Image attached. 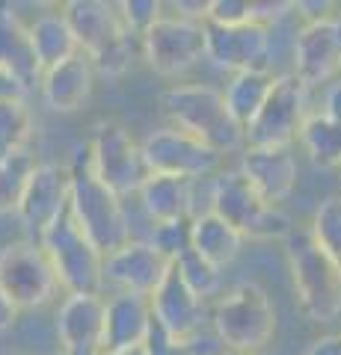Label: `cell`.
Masks as SVG:
<instances>
[{"label": "cell", "mask_w": 341, "mask_h": 355, "mask_svg": "<svg viewBox=\"0 0 341 355\" xmlns=\"http://www.w3.org/2000/svg\"><path fill=\"white\" fill-rule=\"evenodd\" d=\"M0 65L18 74L27 89L39 86L42 80V69L30 42V24H24L13 3H0Z\"/></svg>", "instance_id": "cell-22"}, {"label": "cell", "mask_w": 341, "mask_h": 355, "mask_svg": "<svg viewBox=\"0 0 341 355\" xmlns=\"http://www.w3.org/2000/svg\"><path fill=\"white\" fill-rule=\"evenodd\" d=\"M72 205V172L69 163L57 160H42L30 172L24 193L18 202V219L36 240L57 222Z\"/></svg>", "instance_id": "cell-13"}, {"label": "cell", "mask_w": 341, "mask_h": 355, "mask_svg": "<svg viewBox=\"0 0 341 355\" xmlns=\"http://www.w3.org/2000/svg\"><path fill=\"white\" fill-rule=\"evenodd\" d=\"M95 65L86 53H74L72 60H65L57 69H51L42 74L39 80V92L42 101H45L53 113H78V110L92 98L95 89Z\"/></svg>", "instance_id": "cell-21"}, {"label": "cell", "mask_w": 341, "mask_h": 355, "mask_svg": "<svg viewBox=\"0 0 341 355\" xmlns=\"http://www.w3.org/2000/svg\"><path fill=\"white\" fill-rule=\"evenodd\" d=\"M294 296L312 323H333L341 317V266L317 246L309 228H294L285 240Z\"/></svg>", "instance_id": "cell-5"}, {"label": "cell", "mask_w": 341, "mask_h": 355, "mask_svg": "<svg viewBox=\"0 0 341 355\" xmlns=\"http://www.w3.org/2000/svg\"><path fill=\"white\" fill-rule=\"evenodd\" d=\"M247 237L240 234L235 225H228L223 216L217 214H202L190 219V249L196 254H202L208 263H214L217 270H226L238 261L240 249H244Z\"/></svg>", "instance_id": "cell-23"}, {"label": "cell", "mask_w": 341, "mask_h": 355, "mask_svg": "<svg viewBox=\"0 0 341 355\" xmlns=\"http://www.w3.org/2000/svg\"><path fill=\"white\" fill-rule=\"evenodd\" d=\"M92 157V172L98 181L110 187L119 198L137 196L140 187L151 175L146 157H142V142L131 133V128L119 119H101L92 125V133L86 139Z\"/></svg>", "instance_id": "cell-7"}, {"label": "cell", "mask_w": 341, "mask_h": 355, "mask_svg": "<svg viewBox=\"0 0 341 355\" xmlns=\"http://www.w3.org/2000/svg\"><path fill=\"white\" fill-rule=\"evenodd\" d=\"M273 83H276V74L270 69L240 71V74L228 77L223 98H226V107H228V113H232V119L244 130H247L249 121L258 116L264 101H267V95L273 92Z\"/></svg>", "instance_id": "cell-25"}, {"label": "cell", "mask_w": 341, "mask_h": 355, "mask_svg": "<svg viewBox=\"0 0 341 355\" xmlns=\"http://www.w3.org/2000/svg\"><path fill=\"white\" fill-rule=\"evenodd\" d=\"M149 243H155V246L167 254L169 261H175L178 254H184L190 249V222H172V225H155L151 231Z\"/></svg>", "instance_id": "cell-34"}, {"label": "cell", "mask_w": 341, "mask_h": 355, "mask_svg": "<svg viewBox=\"0 0 341 355\" xmlns=\"http://www.w3.org/2000/svg\"><path fill=\"white\" fill-rule=\"evenodd\" d=\"M72 172V216L78 219V225L83 228V234L95 243V249L104 254L122 249L125 243L134 240L131 234V219L125 210V198H119L110 187L98 181V175L92 172V157L86 139L78 142L69 160Z\"/></svg>", "instance_id": "cell-1"}, {"label": "cell", "mask_w": 341, "mask_h": 355, "mask_svg": "<svg viewBox=\"0 0 341 355\" xmlns=\"http://www.w3.org/2000/svg\"><path fill=\"white\" fill-rule=\"evenodd\" d=\"M151 326H155V317H151V302L146 296L113 293L107 299V311H104L101 355L142 349Z\"/></svg>", "instance_id": "cell-18"}, {"label": "cell", "mask_w": 341, "mask_h": 355, "mask_svg": "<svg viewBox=\"0 0 341 355\" xmlns=\"http://www.w3.org/2000/svg\"><path fill=\"white\" fill-rule=\"evenodd\" d=\"M113 355H146L142 349H134V352H113Z\"/></svg>", "instance_id": "cell-39"}, {"label": "cell", "mask_w": 341, "mask_h": 355, "mask_svg": "<svg viewBox=\"0 0 341 355\" xmlns=\"http://www.w3.org/2000/svg\"><path fill=\"white\" fill-rule=\"evenodd\" d=\"M140 207L151 219V225H172V222H190L199 214V181H187L175 175H149L140 187Z\"/></svg>", "instance_id": "cell-20"}, {"label": "cell", "mask_w": 341, "mask_h": 355, "mask_svg": "<svg viewBox=\"0 0 341 355\" xmlns=\"http://www.w3.org/2000/svg\"><path fill=\"white\" fill-rule=\"evenodd\" d=\"M306 355H341V335H321L317 340H312Z\"/></svg>", "instance_id": "cell-37"}, {"label": "cell", "mask_w": 341, "mask_h": 355, "mask_svg": "<svg viewBox=\"0 0 341 355\" xmlns=\"http://www.w3.org/2000/svg\"><path fill=\"white\" fill-rule=\"evenodd\" d=\"M238 169L247 175V181L256 187V193L273 207H282V202L297 187V157L288 148H244L240 151Z\"/></svg>", "instance_id": "cell-19"}, {"label": "cell", "mask_w": 341, "mask_h": 355, "mask_svg": "<svg viewBox=\"0 0 341 355\" xmlns=\"http://www.w3.org/2000/svg\"><path fill=\"white\" fill-rule=\"evenodd\" d=\"M309 231L317 246L341 266V196H326L315 207Z\"/></svg>", "instance_id": "cell-31"}, {"label": "cell", "mask_w": 341, "mask_h": 355, "mask_svg": "<svg viewBox=\"0 0 341 355\" xmlns=\"http://www.w3.org/2000/svg\"><path fill=\"white\" fill-rule=\"evenodd\" d=\"M211 326L226 352L258 355L276 335V305L256 282H238L214 299Z\"/></svg>", "instance_id": "cell-4"}, {"label": "cell", "mask_w": 341, "mask_h": 355, "mask_svg": "<svg viewBox=\"0 0 341 355\" xmlns=\"http://www.w3.org/2000/svg\"><path fill=\"white\" fill-rule=\"evenodd\" d=\"M300 146L309 160L324 169H341V125L324 113H309L300 130Z\"/></svg>", "instance_id": "cell-26"}, {"label": "cell", "mask_w": 341, "mask_h": 355, "mask_svg": "<svg viewBox=\"0 0 341 355\" xmlns=\"http://www.w3.org/2000/svg\"><path fill=\"white\" fill-rule=\"evenodd\" d=\"M13 355H27V352H13Z\"/></svg>", "instance_id": "cell-42"}, {"label": "cell", "mask_w": 341, "mask_h": 355, "mask_svg": "<svg viewBox=\"0 0 341 355\" xmlns=\"http://www.w3.org/2000/svg\"><path fill=\"white\" fill-rule=\"evenodd\" d=\"M223 355H247V352H223Z\"/></svg>", "instance_id": "cell-40"}, {"label": "cell", "mask_w": 341, "mask_h": 355, "mask_svg": "<svg viewBox=\"0 0 341 355\" xmlns=\"http://www.w3.org/2000/svg\"><path fill=\"white\" fill-rule=\"evenodd\" d=\"M270 27L261 21L240 27H217L205 21V60H211L219 71L240 74L267 69L270 60Z\"/></svg>", "instance_id": "cell-14"}, {"label": "cell", "mask_w": 341, "mask_h": 355, "mask_svg": "<svg viewBox=\"0 0 341 355\" xmlns=\"http://www.w3.org/2000/svg\"><path fill=\"white\" fill-rule=\"evenodd\" d=\"M30 42H33V53H36L42 74L57 69L65 60H72L74 53H81V44L63 15V6L51 9V12H39L30 21Z\"/></svg>", "instance_id": "cell-24"}, {"label": "cell", "mask_w": 341, "mask_h": 355, "mask_svg": "<svg viewBox=\"0 0 341 355\" xmlns=\"http://www.w3.org/2000/svg\"><path fill=\"white\" fill-rule=\"evenodd\" d=\"M63 15L78 39L81 51L92 60L95 71L104 77H122L134 65L142 44L128 30L119 3L107 0H69L63 3Z\"/></svg>", "instance_id": "cell-2"}, {"label": "cell", "mask_w": 341, "mask_h": 355, "mask_svg": "<svg viewBox=\"0 0 341 355\" xmlns=\"http://www.w3.org/2000/svg\"><path fill=\"white\" fill-rule=\"evenodd\" d=\"M160 107L175 128L193 133L219 154L247 148V130L228 113L223 89L208 83H175L160 92Z\"/></svg>", "instance_id": "cell-3"}, {"label": "cell", "mask_w": 341, "mask_h": 355, "mask_svg": "<svg viewBox=\"0 0 341 355\" xmlns=\"http://www.w3.org/2000/svg\"><path fill=\"white\" fill-rule=\"evenodd\" d=\"M149 302H151V317H155V323L167 331V335H172V338L202 335L208 302H202V299L187 287L175 261L169 266L167 279L160 282V287L151 293Z\"/></svg>", "instance_id": "cell-17"}, {"label": "cell", "mask_w": 341, "mask_h": 355, "mask_svg": "<svg viewBox=\"0 0 341 355\" xmlns=\"http://www.w3.org/2000/svg\"><path fill=\"white\" fill-rule=\"evenodd\" d=\"M321 113H324L326 119H333V121H338V125H341V80H338V83H329V86H326Z\"/></svg>", "instance_id": "cell-36"}, {"label": "cell", "mask_w": 341, "mask_h": 355, "mask_svg": "<svg viewBox=\"0 0 341 355\" xmlns=\"http://www.w3.org/2000/svg\"><path fill=\"white\" fill-rule=\"evenodd\" d=\"M306 119H309V86L294 71L276 74L273 92L258 110V116L247 125V146L288 148L294 139H300Z\"/></svg>", "instance_id": "cell-9"}, {"label": "cell", "mask_w": 341, "mask_h": 355, "mask_svg": "<svg viewBox=\"0 0 341 355\" xmlns=\"http://www.w3.org/2000/svg\"><path fill=\"white\" fill-rule=\"evenodd\" d=\"M205 21L217 27H240L256 21V3L249 0H211L205 3Z\"/></svg>", "instance_id": "cell-32"}, {"label": "cell", "mask_w": 341, "mask_h": 355, "mask_svg": "<svg viewBox=\"0 0 341 355\" xmlns=\"http://www.w3.org/2000/svg\"><path fill=\"white\" fill-rule=\"evenodd\" d=\"M51 355H63V352H51Z\"/></svg>", "instance_id": "cell-43"}, {"label": "cell", "mask_w": 341, "mask_h": 355, "mask_svg": "<svg viewBox=\"0 0 341 355\" xmlns=\"http://www.w3.org/2000/svg\"><path fill=\"white\" fill-rule=\"evenodd\" d=\"M57 287V270L39 240H15L0 249V291L21 311L48 305Z\"/></svg>", "instance_id": "cell-11"}, {"label": "cell", "mask_w": 341, "mask_h": 355, "mask_svg": "<svg viewBox=\"0 0 341 355\" xmlns=\"http://www.w3.org/2000/svg\"><path fill=\"white\" fill-rule=\"evenodd\" d=\"M33 130H36V121H33L27 98L0 104V160H9L15 154L27 151Z\"/></svg>", "instance_id": "cell-27"}, {"label": "cell", "mask_w": 341, "mask_h": 355, "mask_svg": "<svg viewBox=\"0 0 341 355\" xmlns=\"http://www.w3.org/2000/svg\"><path fill=\"white\" fill-rule=\"evenodd\" d=\"M211 214L223 216L247 240H288L294 231L291 216L264 202L240 169H226L211 178Z\"/></svg>", "instance_id": "cell-6"}, {"label": "cell", "mask_w": 341, "mask_h": 355, "mask_svg": "<svg viewBox=\"0 0 341 355\" xmlns=\"http://www.w3.org/2000/svg\"><path fill=\"white\" fill-rule=\"evenodd\" d=\"M146 355H223V343L217 340V335H196V338H172L167 335L158 323L151 326L146 343H142Z\"/></svg>", "instance_id": "cell-28"}, {"label": "cell", "mask_w": 341, "mask_h": 355, "mask_svg": "<svg viewBox=\"0 0 341 355\" xmlns=\"http://www.w3.org/2000/svg\"><path fill=\"white\" fill-rule=\"evenodd\" d=\"M27 95H30L27 83L21 80L18 74H13L9 69L0 65V104L3 101H18V98H27Z\"/></svg>", "instance_id": "cell-35"}, {"label": "cell", "mask_w": 341, "mask_h": 355, "mask_svg": "<svg viewBox=\"0 0 341 355\" xmlns=\"http://www.w3.org/2000/svg\"><path fill=\"white\" fill-rule=\"evenodd\" d=\"M18 314H21V308L9 299L3 291H0V331H9L15 323H18Z\"/></svg>", "instance_id": "cell-38"}, {"label": "cell", "mask_w": 341, "mask_h": 355, "mask_svg": "<svg viewBox=\"0 0 341 355\" xmlns=\"http://www.w3.org/2000/svg\"><path fill=\"white\" fill-rule=\"evenodd\" d=\"M335 9H338V15H341V3H335Z\"/></svg>", "instance_id": "cell-41"}, {"label": "cell", "mask_w": 341, "mask_h": 355, "mask_svg": "<svg viewBox=\"0 0 341 355\" xmlns=\"http://www.w3.org/2000/svg\"><path fill=\"white\" fill-rule=\"evenodd\" d=\"M169 266L172 261L155 243L134 237L104 258V287H113V293H137L151 299V293L167 279Z\"/></svg>", "instance_id": "cell-15"}, {"label": "cell", "mask_w": 341, "mask_h": 355, "mask_svg": "<svg viewBox=\"0 0 341 355\" xmlns=\"http://www.w3.org/2000/svg\"><path fill=\"white\" fill-rule=\"evenodd\" d=\"M142 60L160 77H181L205 60V21L163 12L155 27L140 39Z\"/></svg>", "instance_id": "cell-10"}, {"label": "cell", "mask_w": 341, "mask_h": 355, "mask_svg": "<svg viewBox=\"0 0 341 355\" xmlns=\"http://www.w3.org/2000/svg\"><path fill=\"white\" fill-rule=\"evenodd\" d=\"M294 74L306 86L329 83L341 74V15L306 21L294 39Z\"/></svg>", "instance_id": "cell-16"}, {"label": "cell", "mask_w": 341, "mask_h": 355, "mask_svg": "<svg viewBox=\"0 0 341 355\" xmlns=\"http://www.w3.org/2000/svg\"><path fill=\"white\" fill-rule=\"evenodd\" d=\"M42 249L57 270L60 287L65 293H101L104 291V254L83 234L72 210L53 222L39 237Z\"/></svg>", "instance_id": "cell-8"}, {"label": "cell", "mask_w": 341, "mask_h": 355, "mask_svg": "<svg viewBox=\"0 0 341 355\" xmlns=\"http://www.w3.org/2000/svg\"><path fill=\"white\" fill-rule=\"evenodd\" d=\"M119 9H122V18H125L128 30L134 33L137 39L146 36V33L155 27V21L163 15L160 0H122Z\"/></svg>", "instance_id": "cell-33"}, {"label": "cell", "mask_w": 341, "mask_h": 355, "mask_svg": "<svg viewBox=\"0 0 341 355\" xmlns=\"http://www.w3.org/2000/svg\"><path fill=\"white\" fill-rule=\"evenodd\" d=\"M36 154L30 148L9 160H0V214H15L30 172L36 169Z\"/></svg>", "instance_id": "cell-30"}, {"label": "cell", "mask_w": 341, "mask_h": 355, "mask_svg": "<svg viewBox=\"0 0 341 355\" xmlns=\"http://www.w3.org/2000/svg\"><path fill=\"white\" fill-rule=\"evenodd\" d=\"M175 266H178V272L187 282V287H190L202 302L217 299L219 293H223V270H217L214 263H208L202 254H196L193 249L178 254V258H175Z\"/></svg>", "instance_id": "cell-29"}, {"label": "cell", "mask_w": 341, "mask_h": 355, "mask_svg": "<svg viewBox=\"0 0 341 355\" xmlns=\"http://www.w3.org/2000/svg\"><path fill=\"white\" fill-rule=\"evenodd\" d=\"M140 142L151 175H175V178H187V181H205L208 175H214L223 166L226 157V154L214 151L202 139H196L193 133L175 125L151 130Z\"/></svg>", "instance_id": "cell-12"}]
</instances>
